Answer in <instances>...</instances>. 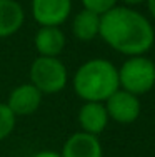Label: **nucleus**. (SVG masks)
Here are the masks:
<instances>
[{"mask_svg":"<svg viewBox=\"0 0 155 157\" xmlns=\"http://www.w3.org/2000/svg\"><path fill=\"white\" fill-rule=\"evenodd\" d=\"M98 37L113 50L134 57L145 55L155 42V30L150 20L132 7H113L100 15Z\"/></svg>","mask_w":155,"mask_h":157,"instance_id":"obj_1","label":"nucleus"},{"mask_svg":"<svg viewBox=\"0 0 155 157\" xmlns=\"http://www.w3.org/2000/svg\"><path fill=\"white\" fill-rule=\"evenodd\" d=\"M72 85L83 102H105L119 85L117 67L107 59H90L73 74Z\"/></svg>","mask_w":155,"mask_h":157,"instance_id":"obj_2","label":"nucleus"},{"mask_svg":"<svg viewBox=\"0 0 155 157\" xmlns=\"http://www.w3.org/2000/svg\"><path fill=\"white\" fill-rule=\"evenodd\" d=\"M117 72L120 89L137 97L150 92L155 85V62L145 55L128 57Z\"/></svg>","mask_w":155,"mask_h":157,"instance_id":"obj_3","label":"nucleus"},{"mask_svg":"<svg viewBox=\"0 0 155 157\" xmlns=\"http://www.w3.org/2000/svg\"><path fill=\"white\" fill-rule=\"evenodd\" d=\"M68 72L58 57H39L30 65V84H34L43 95L58 94L67 87Z\"/></svg>","mask_w":155,"mask_h":157,"instance_id":"obj_4","label":"nucleus"},{"mask_svg":"<svg viewBox=\"0 0 155 157\" xmlns=\"http://www.w3.org/2000/svg\"><path fill=\"white\" fill-rule=\"evenodd\" d=\"M103 104L110 121L117 124H132L140 115V99L124 89H117Z\"/></svg>","mask_w":155,"mask_h":157,"instance_id":"obj_5","label":"nucleus"},{"mask_svg":"<svg viewBox=\"0 0 155 157\" xmlns=\"http://www.w3.org/2000/svg\"><path fill=\"white\" fill-rule=\"evenodd\" d=\"M72 12V0H32V17L40 27H60Z\"/></svg>","mask_w":155,"mask_h":157,"instance_id":"obj_6","label":"nucleus"},{"mask_svg":"<svg viewBox=\"0 0 155 157\" xmlns=\"http://www.w3.org/2000/svg\"><path fill=\"white\" fill-rule=\"evenodd\" d=\"M43 99V94L35 87L34 84H22L17 85L12 92L9 94L7 105L9 109L17 115H30L40 107Z\"/></svg>","mask_w":155,"mask_h":157,"instance_id":"obj_7","label":"nucleus"},{"mask_svg":"<svg viewBox=\"0 0 155 157\" xmlns=\"http://www.w3.org/2000/svg\"><path fill=\"white\" fill-rule=\"evenodd\" d=\"M62 157H103V149L98 136H92L83 130L75 132L65 140L60 152Z\"/></svg>","mask_w":155,"mask_h":157,"instance_id":"obj_8","label":"nucleus"},{"mask_svg":"<svg viewBox=\"0 0 155 157\" xmlns=\"http://www.w3.org/2000/svg\"><path fill=\"white\" fill-rule=\"evenodd\" d=\"M77 119H79L80 129L92 136L102 134L110 122L109 112L103 102H83V105L79 109Z\"/></svg>","mask_w":155,"mask_h":157,"instance_id":"obj_9","label":"nucleus"},{"mask_svg":"<svg viewBox=\"0 0 155 157\" xmlns=\"http://www.w3.org/2000/svg\"><path fill=\"white\" fill-rule=\"evenodd\" d=\"M34 44L42 57H58L65 48V33L60 27H39Z\"/></svg>","mask_w":155,"mask_h":157,"instance_id":"obj_10","label":"nucleus"},{"mask_svg":"<svg viewBox=\"0 0 155 157\" xmlns=\"http://www.w3.org/2000/svg\"><path fill=\"white\" fill-rule=\"evenodd\" d=\"M24 22V7L17 0H0V39L17 33L22 29Z\"/></svg>","mask_w":155,"mask_h":157,"instance_id":"obj_11","label":"nucleus"},{"mask_svg":"<svg viewBox=\"0 0 155 157\" xmlns=\"http://www.w3.org/2000/svg\"><path fill=\"white\" fill-rule=\"evenodd\" d=\"M72 32L80 42H92L100 32V15L82 9L75 13L72 20Z\"/></svg>","mask_w":155,"mask_h":157,"instance_id":"obj_12","label":"nucleus"},{"mask_svg":"<svg viewBox=\"0 0 155 157\" xmlns=\"http://www.w3.org/2000/svg\"><path fill=\"white\" fill-rule=\"evenodd\" d=\"M17 125V115L9 109V105L0 102V140L7 139Z\"/></svg>","mask_w":155,"mask_h":157,"instance_id":"obj_13","label":"nucleus"},{"mask_svg":"<svg viewBox=\"0 0 155 157\" xmlns=\"http://www.w3.org/2000/svg\"><path fill=\"white\" fill-rule=\"evenodd\" d=\"M119 0H82L83 9L90 10V12L97 13V15H103L105 12H109L110 9L117 5Z\"/></svg>","mask_w":155,"mask_h":157,"instance_id":"obj_14","label":"nucleus"},{"mask_svg":"<svg viewBox=\"0 0 155 157\" xmlns=\"http://www.w3.org/2000/svg\"><path fill=\"white\" fill-rule=\"evenodd\" d=\"M32 157H62V155L55 151H40V152H37V154H34Z\"/></svg>","mask_w":155,"mask_h":157,"instance_id":"obj_15","label":"nucleus"},{"mask_svg":"<svg viewBox=\"0 0 155 157\" xmlns=\"http://www.w3.org/2000/svg\"><path fill=\"white\" fill-rule=\"evenodd\" d=\"M145 3H147V9H149L150 15L155 18V0H145Z\"/></svg>","mask_w":155,"mask_h":157,"instance_id":"obj_16","label":"nucleus"},{"mask_svg":"<svg viewBox=\"0 0 155 157\" xmlns=\"http://www.w3.org/2000/svg\"><path fill=\"white\" fill-rule=\"evenodd\" d=\"M122 2L127 7H132V5H140V3H143L145 0H122Z\"/></svg>","mask_w":155,"mask_h":157,"instance_id":"obj_17","label":"nucleus"}]
</instances>
